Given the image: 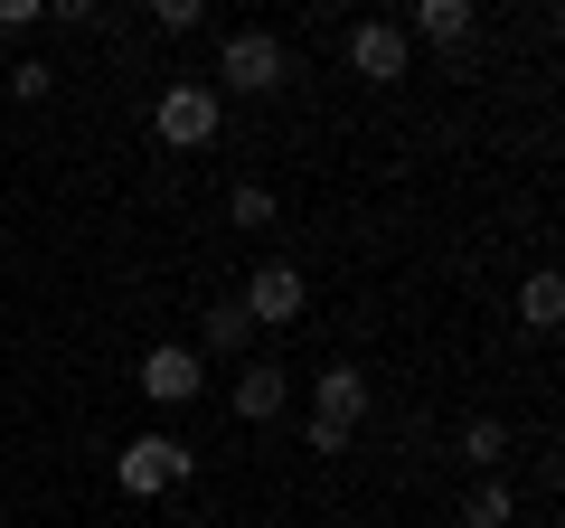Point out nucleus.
Here are the masks:
<instances>
[{"label":"nucleus","instance_id":"obj_1","mask_svg":"<svg viewBox=\"0 0 565 528\" xmlns=\"http://www.w3.org/2000/svg\"><path fill=\"white\" fill-rule=\"evenodd\" d=\"M151 133H161V151H207L226 133V95L207 76H180L161 85V104H151Z\"/></svg>","mask_w":565,"mask_h":528},{"label":"nucleus","instance_id":"obj_2","mask_svg":"<svg viewBox=\"0 0 565 528\" xmlns=\"http://www.w3.org/2000/svg\"><path fill=\"white\" fill-rule=\"evenodd\" d=\"M114 482H122V500H161V490L199 482V453H189L180 434H132V444L114 453Z\"/></svg>","mask_w":565,"mask_h":528},{"label":"nucleus","instance_id":"obj_3","mask_svg":"<svg viewBox=\"0 0 565 528\" xmlns=\"http://www.w3.org/2000/svg\"><path fill=\"white\" fill-rule=\"evenodd\" d=\"M282 76H292V47H282L274 29H236V39L217 47V95H274Z\"/></svg>","mask_w":565,"mask_h":528},{"label":"nucleus","instance_id":"obj_4","mask_svg":"<svg viewBox=\"0 0 565 528\" xmlns=\"http://www.w3.org/2000/svg\"><path fill=\"white\" fill-rule=\"evenodd\" d=\"M132 387L151 397V406H189V397L207 387V359L189 340H151V349H141V368H132Z\"/></svg>","mask_w":565,"mask_h":528},{"label":"nucleus","instance_id":"obj_5","mask_svg":"<svg viewBox=\"0 0 565 528\" xmlns=\"http://www.w3.org/2000/svg\"><path fill=\"white\" fill-rule=\"evenodd\" d=\"M236 303H245V321H255V330H292V321H302V303H311V284L292 274V264H255Z\"/></svg>","mask_w":565,"mask_h":528},{"label":"nucleus","instance_id":"obj_6","mask_svg":"<svg viewBox=\"0 0 565 528\" xmlns=\"http://www.w3.org/2000/svg\"><path fill=\"white\" fill-rule=\"evenodd\" d=\"M340 57H349V76H367V85H396L415 47H405V29H396V20H359V29L340 39Z\"/></svg>","mask_w":565,"mask_h":528},{"label":"nucleus","instance_id":"obj_7","mask_svg":"<svg viewBox=\"0 0 565 528\" xmlns=\"http://www.w3.org/2000/svg\"><path fill=\"white\" fill-rule=\"evenodd\" d=\"M396 29H405V47H415V39L424 47H462L471 29H481V10H471V0H415Z\"/></svg>","mask_w":565,"mask_h":528},{"label":"nucleus","instance_id":"obj_8","mask_svg":"<svg viewBox=\"0 0 565 528\" xmlns=\"http://www.w3.org/2000/svg\"><path fill=\"white\" fill-rule=\"evenodd\" d=\"M311 415H321V425H349V434H359V415H367V378H359V368H321V378H311Z\"/></svg>","mask_w":565,"mask_h":528},{"label":"nucleus","instance_id":"obj_9","mask_svg":"<svg viewBox=\"0 0 565 528\" xmlns=\"http://www.w3.org/2000/svg\"><path fill=\"white\" fill-rule=\"evenodd\" d=\"M282 397H292V378H282L274 359H245V368H236V415H245V425H274Z\"/></svg>","mask_w":565,"mask_h":528},{"label":"nucleus","instance_id":"obj_10","mask_svg":"<svg viewBox=\"0 0 565 528\" xmlns=\"http://www.w3.org/2000/svg\"><path fill=\"white\" fill-rule=\"evenodd\" d=\"M245 349H255L245 303H207V321H199V359H245Z\"/></svg>","mask_w":565,"mask_h":528},{"label":"nucleus","instance_id":"obj_11","mask_svg":"<svg viewBox=\"0 0 565 528\" xmlns=\"http://www.w3.org/2000/svg\"><path fill=\"white\" fill-rule=\"evenodd\" d=\"M519 321L527 330H556L565 321V274H556V264H537V274L519 284Z\"/></svg>","mask_w":565,"mask_h":528},{"label":"nucleus","instance_id":"obj_12","mask_svg":"<svg viewBox=\"0 0 565 528\" xmlns=\"http://www.w3.org/2000/svg\"><path fill=\"white\" fill-rule=\"evenodd\" d=\"M462 463L471 472H500L509 463V425H500V415H471V425H462Z\"/></svg>","mask_w":565,"mask_h":528},{"label":"nucleus","instance_id":"obj_13","mask_svg":"<svg viewBox=\"0 0 565 528\" xmlns=\"http://www.w3.org/2000/svg\"><path fill=\"white\" fill-rule=\"evenodd\" d=\"M226 218H236V226H274V189H264V180H236V189H226Z\"/></svg>","mask_w":565,"mask_h":528},{"label":"nucleus","instance_id":"obj_14","mask_svg":"<svg viewBox=\"0 0 565 528\" xmlns=\"http://www.w3.org/2000/svg\"><path fill=\"white\" fill-rule=\"evenodd\" d=\"M509 509H519V500H509V482H481V490L462 500V519H471V528H509Z\"/></svg>","mask_w":565,"mask_h":528},{"label":"nucleus","instance_id":"obj_15","mask_svg":"<svg viewBox=\"0 0 565 528\" xmlns=\"http://www.w3.org/2000/svg\"><path fill=\"white\" fill-rule=\"evenodd\" d=\"M10 95H20V104H47V95H57V66H47V57H20V66H10Z\"/></svg>","mask_w":565,"mask_h":528},{"label":"nucleus","instance_id":"obj_16","mask_svg":"<svg viewBox=\"0 0 565 528\" xmlns=\"http://www.w3.org/2000/svg\"><path fill=\"white\" fill-rule=\"evenodd\" d=\"M151 20H161V29H170V39H189V29H199V20H207V10H199V0H151Z\"/></svg>","mask_w":565,"mask_h":528},{"label":"nucleus","instance_id":"obj_17","mask_svg":"<svg viewBox=\"0 0 565 528\" xmlns=\"http://www.w3.org/2000/svg\"><path fill=\"white\" fill-rule=\"evenodd\" d=\"M302 444H311V453H349V425H321V415H311V425H302Z\"/></svg>","mask_w":565,"mask_h":528},{"label":"nucleus","instance_id":"obj_18","mask_svg":"<svg viewBox=\"0 0 565 528\" xmlns=\"http://www.w3.org/2000/svg\"><path fill=\"white\" fill-rule=\"evenodd\" d=\"M47 20V0H0V29H39Z\"/></svg>","mask_w":565,"mask_h":528}]
</instances>
